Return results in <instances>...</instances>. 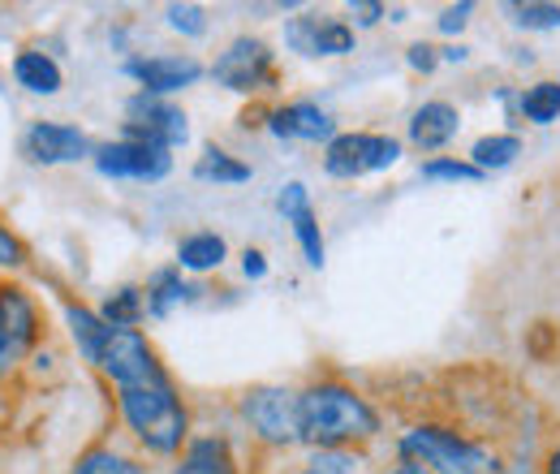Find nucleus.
I'll return each instance as SVG.
<instances>
[{
	"label": "nucleus",
	"instance_id": "obj_5",
	"mask_svg": "<svg viewBox=\"0 0 560 474\" xmlns=\"http://www.w3.org/2000/svg\"><path fill=\"white\" fill-rule=\"evenodd\" d=\"M401 160V142L388 135H337L324 147V169L328 177H366L380 169H393Z\"/></svg>",
	"mask_w": 560,
	"mask_h": 474
},
{
	"label": "nucleus",
	"instance_id": "obj_1",
	"mask_svg": "<svg viewBox=\"0 0 560 474\" xmlns=\"http://www.w3.org/2000/svg\"><path fill=\"white\" fill-rule=\"evenodd\" d=\"M95 367L113 380L121 418L142 449L168 458L186 444V436H190L186 402L177 397L168 371L160 367L151 340L142 337L139 328H113Z\"/></svg>",
	"mask_w": 560,
	"mask_h": 474
},
{
	"label": "nucleus",
	"instance_id": "obj_4",
	"mask_svg": "<svg viewBox=\"0 0 560 474\" xmlns=\"http://www.w3.org/2000/svg\"><path fill=\"white\" fill-rule=\"evenodd\" d=\"M242 418L250 423V431L272 444V449H289V444H302V423H298V393L289 389H250L242 397Z\"/></svg>",
	"mask_w": 560,
	"mask_h": 474
},
{
	"label": "nucleus",
	"instance_id": "obj_6",
	"mask_svg": "<svg viewBox=\"0 0 560 474\" xmlns=\"http://www.w3.org/2000/svg\"><path fill=\"white\" fill-rule=\"evenodd\" d=\"M211 78H215L220 86H229V91H242V95L268 91V86L277 82L272 48H268L264 39H255V35H237V39L215 57Z\"/></svg>",
	"mask_w": 560,
	"mask_h": 474
},
{
	"label": "nucleus",
	"instance_id": "obj_31",
	"mask_svg": "<svg viewBox=\"0 0 560 474\" xmlns=\"http://www.w3.org/2000/svg\"><path fill=\"white\" fill-rule=\"evenodd\" d=\"M470 13H475L470 0H466V4H448V9L440 13V31H444V35H457V31L470 22Z\"/></svg>",
	"mask_w": 560,
	"mask_h": 474
},
{
	"label": "nucleus",
	"instance_id": "obj_13",
	"mask_svg": "<svg viewBox=\"0 0 560 474\" xmlns=\"http://www.w3.org/2000/svg\"><path fill=\"white\" fill-rule=\"evenodd\" d=\"M277 207H280V216L293 224L306 264H311V268H324V233H319V216H315V207H311L306 186H302V182H289V186L280 190Z\"/></svg>",
	"mask_w": 560,
	"mask_h": 474
},
{
	"label": "nucleus",
	"instance_id": "obj_9",
	"mask_svg": "<svg viewBox=\"0 0 560 474\" xmlns=\"http://www.w3.org/2000/svg\"><path fill=\"white\" fill-rule=\"evenodd\" d=\"M95 169H100L104 177L160 182V177H168V169H173V155H168L164 147H151V142L121 138V142H104V147H95Z\"/></svg>",
	"mask_w": 560,
	"mask_h": 474
},
{
	"label": "nucleus",
	"instance_id": "obj_17",
	"mask_svg": "<svg viewBox=\"0 0 560 474\" xmlns=\"http://www.w3.org/2000/svg\"><path fill=\"white\" fill-rule=\"evenodd\" d=\"M13 78L31 95H57L61 91V66L48 53H35V48H26V53L13 57Z\"/></svg>",
	"mask_w": 560,
	"mask_h": 474
},
{
	"label": "nucleus",
	"instance_id": "obj_28",
	"mask_svg": "<svg viewBox=\"0 0 560 474\" xmlns=\"http://www.w3.org/2000/svg\"><path fill=\"white\" fill-rule=\"evenodd\" d=\"M422 177L427 182H479L483 173L470 160H427L422 164Z\"/></svg>",
	"mask_w": 560,
	"mask_h": 474
},
{
	"label": "nucleus",
	"instance_id": "obj_33",
	"mask_svg": "<svg viewBox=\"0 0 560 474\" xmlns=\"http://www.w3.org/2000/svg\"><path fill=\"white\" fill-rule=\"evenodd\" d=\"M406 61H410V69H422V73H431V69H435V61H440V48H431V44H410Z\"/></svg>",
	"mask_w": 560,
	"mask_h": 474
},
{
	"label": "nucleus",
	"instance_id": "obj_34",
	"mask_svg": "<svg viewBox=\"0 0 560 474\" xmlns=\"http://www.w3.org/2000/svg\"><path fill=\"white\" fill-rule=\"evenodd\" d=\"M242 271H246L250 280L268 276V259H264V251H246V255H242Z\"/></svg>",
	"mask_w": 560,
	"mask_h": 474
},
{
	"label": "nucleus",
	"instance_id": "obj_16",
	"mask_svg": "<svg viewBox=\"0 0 560 474\" xmlns=\"http://www.w3.org/2000/svg\"><path fill=\"white\" fill-rule=\"evenodd\" d=\"M173 474H237V458H233L229 440L199 436V440L186 444V453H182V462H177Z\"/></svg>",
	"mask_w": 560,
	"mask_h": 474
},
{
	"label": "nucleus",
	"instance_id": "obj_7",
	"mask_svg": "<svg viewBox=\"0 0 560 474\" xmlns=\"http://www.w3.org/2000/svg\"><path fill=\"white\" fill-rule=\"evenodd\" d=\"M39 340V311L18 285H0V375H9Z\"/></svg>",
	"mask_w": 560,
	"mask_h": 474
},
{
	"label": "nucleus",
	"instance_id": "obj_14",
	"mask_svg": "<svg viewBox=\"0 0 560 474\" xmlns=\"http://www.w3.org/2000/svg\"><path fill=\"white\" fill-rule=\"evenodd\" d=\"M268 130L277 138H298V142H332L337 138V122L311 104V100H293V104H280L268 122Z\"/></svg>",
	"mask_w": 560,
	"mask_h": 474
},
{
	"label": "nucleus",
	"instance_id": "obj_24",
	"mask_svg": "<svg viewBox=\"0 0 560 474\" xmlns=\"http://www.w3.org/2000/svg\"><path fill=\"white\" fill-rule=\"evenodd\" d=\"M522 117L535 126H552L560 117V82H535L522 95Z\"/></svg>",
	"mask_w": 560,
	"mask_h": 474
},
{
	"label": "nucleus",
	"instance_id": "obj_20",
	"mask_svg": "<svg viewBox=\"0 0 560 474\" xmlns=\"http://www.w3.org/2000/svg\"><path fill=\"white\" fill-rule=\"evenodd\" d=\"M195 177H199V182H215V186H237V182H250V164L233 160V155L220 151V147H208V151L199 155V164H195Z\"/></svg>",
	"mask_w": 560,
	"mask_h": 474
},
{
	"label": "nucleus",
	"instance_id": "obj_29",
	"mask_svg": "<svg viewBox=\"0 0 560 474\" xmlns=\"http://www.w3.org/2000/svg\"><path fill=\"white\" fill-rule=\"evenodd\" d=\"M168 26L182 35H208V13L199 4H168Z\"/></svg>",
	"mask_w": 560,
	"mask_h": 474
},
{
	"label": "nucleus",
	"instance_id": "obj_36",
	"mask_svg": "<svg viewBox=\"0 0 560 474\" xmlns=\"http://www.w3.org/2000/svg\"><path fill=\"white\" fill-rule=\"evenodd\" d=\"M470 53L466 48H440V61H466Z\"/></svg>",
	"mask_w": 560,
	"mask_h": 474
},
{
	"label": "nucleus",
	"instance_id": "obj_11",
	"mask_svg": "<svg viewBox=\"0 0 560 474\" xmlns=\"http://www.w3.org/2000/svg\"><path fill=\"white\" fill-rule=\"evenodd\" d=\"M126 73L139 82L147 95H173L203 78V66L195 57H135L126 61Z\"/></svg>",
	"mask_w": 560,
	"mask_h": 474
},
{
	"label": "nucleus",
	"instance_id": "obj_3",
	"mask_svg": "<svg viewBox=\"0 0 560 474\" xmlns=\"http://www.w3.org/2000/svg\"><path fill=\"white\" fill-rule=\"evenodd\" d=\"M401 458L422 462L431 474H495L488 449L448 427H410L401 436Z\"/></svg>",
	"mask_w": 560,
	"mask_h": 474
},
{
	"label": "nucleus",
	"instance_id": "obj_22",
	"mask_svg": "<svg viewBox=\"0 0 560 474\" xmlns=\"http://www.w3.org/2000/svg\"><path fill=\"white\" fill-rule=\"evenodd\" d=\"M142 315H147V298H142V289H135V285H121L117 293H108V302L100 311V320L108 328H139Z\"/></svg>",
	"mask_w": 560,
	"mask_h": 474
},
{
	"label": "nucleus",
	"instance_id": "obj_37",
	"mask_svg": "<svg viewBox=\"0 0 560 474\" xmlns=\"http://www.w3.org/2000/svg\"><path fill=\"white\" fill-rule=\"evenodd\" d=\"M544 474H560V444L548 453V462H544Z\"/></svg>",
	"mask_w": 560,
	"mask_h": 474
},
{
	"label": "nucleus",
	"instance_id": "obj_30",
	"mask_svg": "<svg viewBox=\"0 0 560 474\" xmlns=\"http://www.w3.org/2000/svg\"><path fill=\"white\" fill-rule=\"evenodd\" d=\"M0 268H26V242L9 224H0Z\"/></svg>",
	"mask_w": 560,
	"mask_h": 474
},
{
	"label": "nucleus",
	"instance_id": "obj_23",
	"mask_svg": "<svg viewBox=\"0 0 560 474\" xmlns=\"http://www.w3.org/2000/svg\"><path fill=\"white\" fill-rule=\"evenodd\" d=\"M513 155H522V142L513 135H488L475 142V151H470V164L479 169V173H488V169H509L513 164Z\"/></svg>",
	"mask_w": 560,
	"mask_h": 474
},
{
	"label": "nucleus",
	"instance_id": "obj_8",
	"mask_svg": "<svg viewBox=\"0 0 560 474\" xmlns=\"http://www.w3.org/2000/svg\"><path fill=\"white\" fill-rule=\"evenodd\" d=\"M126 117H130L126 122V138H135V142H151V147L173 151V147H182L190 138L186 113L173 108V104H164L160 95H147V91H139L126 104Z\"/></svg>",
	"mask_w": 560,
	"mask_h": 474
},
{
	"label": "nucleus",
	"instance_id": "obj_18",
	"mask_svg": "<svg viewBox=\"0 0 560 474\" xmlns=\"http://www.w3.org/2000/svg\"><path fill=\"white\" fill-rule=\"evenodd\" d=\"M66 320H70V333H73L78 354H82L86 362H100V349H104V340H108L113 328H108L91 307H82V302H66Z\"/></svg>",
	"mask_w": 560,
	"mask_h": 474
},
{
	"label": "nucleus",
	"instance_id": "obj_19",
	"mask_svg": "<svg viewBox=\"0 0 560 474\" xmlns=\"http://www.w3.org/2000/svg\"><path fill=\"white\" fill-rule=\"evenodd\" d=\"M190 289H186V280H182V271L177 268H160L151 280H147V289H142V298H147V315H155V320H164L182 298H186Z\"/></svg>",
	"mask_w": 560,
	"mask_h": 474
},
{
	"label": "nucleus",
	"instance_id": "obj_25",
	"mask_svg": "<svg viewBox=\"0 0 560 474\" xmlns=\"http://www.w3.org/2000/svg\"><path fill=\"white\" fill-rule=\"evenodd\" d=\"M70 474H147L135 462V458H126V453H117V449H86L78 462H73Z\"/></svg>",
	"mask_w": 560,
	"mask_h": 474
},
{
	"label": "nucleus",
	"instance_id": "obj_26",
	"mask_svg": "<svg viewBox=\"0 0 560 474\" xmlns=\"http://www.w3.org/2000/svg\"><path fill=\"white\" fill-rule=\"evenodd\" d=\"M293 474H358V453L353 449H315Z\"/></svg>",
	"mask_w": 560,
	"mask_h": 474
},
{
	"label": "nucleus",
	"instance_id": "obj_12",
	"mask_svg": "<svg viewBox=\"0 0 560 474\" xmlns=\"http://www.w3.org/2000/svg\"><path fill=\"white\" fill-rule=\"evenodd\" d=\"M22 155L35 160V164H70L82 155H95L91 142L82 130L73 126H57V122H35L26 138H22Z\"/></svg>",
	"mask_w": 560,
	"mask_h": 474
},
{
	"label": "nucleus",
	"instance_id": "obj_10",
	"mask_svg": "<svg viewBox=\"0 0 560 474\" xmlns=\"http://www.w3.org/2000/svg\"><path fill=\"white\" fill-rule=\"evenodd\" d=\"M284 44L302 57H346L353 53V26L328 13H298L284 22Z\"/></svg>",
	"mask_w": 560,
	"mask_h": 474
},
{
	"label": "nucleus",
	"instance_id": "obj_27",
	"mask_svg": "<svg viewBox=\"0 0 560 474\" xmlns=\"http://www.w3.org/2000/svg\"><path fill=\"white\" fill-rule=\"evenodd\" d=\"M513 22L526 31H552L560 26V4H544V0H526V4H509Z\"/></svg>",
	"mask_w": 560,
	"mask_h": 474
},
{
	"label": "nucleus",
	"instance_id": "obj_21",
	"mask_svg": "<svg viewBox=\"0 0 560 474\" xmlns=\"http://www.w3.org/2000/svg\"><path fill=\"white\" fill-rule=\"evenodd\" d=\"M177 264L190 271L220 268V264H224V238H215V233H190V238H182Z\"/></svg>",
	"mask_w": 560,
	"mask_h": 474
},
{
	"label": "nucleus",
	"instance_id": "obj_2",
	"mask_svg": "<svg viewBox=\"0 0 560 474\" xmlns=\"http://www.w3.org/2000/svg\"><path fill=\"white\" fill-rule=\"evenodd\" d=\"M298 423H302V444L311 449H353L380 436V414L371 409V402L337 380L298 393Z\"/></svg>",
	"mask_w": 560,
	"mask_h": 474
},
{
	"label": "nucleus",
	"instance_id": "obj_32",
	"mask_svg": "<svg viewBox=\"0 0 560 474\" xmlns=\"http://www.w3.org/2000/svg\"><path fill=\"white\" fill-rule=\"evenodd\" d=\"M350 18H353V26H375L380 18H388V9H384V4H375V0H353Z\"/></svg>",
	"mask_w": 560,
	"mask_h": 474
},
{
	"label": "nucleus",
	"instance_id": "obj_15",
	"mask_svg": "<svg viewBox=\"0 0 560 474\" xmlns=\"http://www.w3.org/2000/svg\"><path fill=\"white\" fill-rule=\"evenodd\" d=\"M462 130V113L453 108V104H444V100H431V104H422L419 113L410 117V142L422 147V151H440V147H448L453 138Z\"/></svg>",
	"mask_w": 560,
	"mask_h": 474
},
{
	"label": "nucleus",
	"instance_id": "obj_35",
	"mask_svg": "<svg viewBox=\"0 0 560 474\" xmlns=\"http://www.w3.org/2000/svg\"><path fill=\"white\" fill-rule=\"evenodd\" d=\"M388 474H431V471H427L422 462H410V458H401V462H397V466H393Z\"/></svg>",
	"mask_w": 560,
	"mask_h": 474
}]
</instances>
